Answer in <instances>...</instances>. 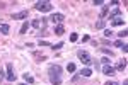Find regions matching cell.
I'll return each instance as SVG.
<instances>
[{"label": "cell", "instance_id": "8", "mask_svg": "<svg viewBox=\"0 0 128 85\" xmlns=\"http://www.w3.org/2000/svg\"><path fill=\"white\" fill-rule=\"evenodd\" d=\"M125 68H126V60H125V58H121V60L118 61V65H116L114 70H116V72H123Z\"/></svg>", "mask_w": 128, "mask_h": 85}, {"label": "cell", "instance_id": "7", "mask_svg": "<svg viewBox=\"0 0 128 85\" xmlns=\"http://www.w3.org/2000/svg\"><path fill=\"white\" fill-rule=\"evenodd\" d=\"M51 20H53V22H60V24H62V22L65 20V15H63V14H60V12H56V14H53V15H51Z\"/></svg>", "mask_w": 128, "mask_h": 85}, {"label": "cell", "instance_id": "19", "mask_svg": "<svg viewBox=\"0 0 128 85\" xmlns=\"http://www.w3.org/2000/svg\"><path fill=\"white\" fill-rule=\"evenodd\" d=\"M77 39H79V34H77V32H72V34H70V41H72V43H75Z\"/></svg>", "mask_w": 128, "mask_h": 85}, {"label": "cell", "instance_id": "6", "mask_svg": "<svg viewBox=\"0 0 128 85\" xmlns=\"http://www.w3.org/2000/svg\"><path fill=\"white\" fill-rule=\"evenodd\" d=\"M102 73H104V75H114L116 70H114L111 65H102Z\"/></svg>", "mask_w": 128, "mask_h": 85}, {"label": "cell", "instance_id": "4", "mask_svg": "<svg viewBox=\"0 0 128 85\" xmlns=\"http://www.w3.org/2000/svg\"><path fill=\"white\" fill-rule=\"evenodd\" d=\"M29 14H28V10H20V12H16V14H12L10 17L14 20H22V19H26Z\"/></svg>", "mask_w": 128, "mask_h": 85}, {"label": "cell", "instance_id": "17", "mask_svg": "<svg viewBox=\"0 0 128 85\" xmlns=\"http://www.w3.org/2000/svg\"><path fill=\"white\" fill-rule=\"evenodd\" d=\"M67 70H68V73H74V72L77 70V66H75V63H68V66H67Z\"/></svg>", "mask_w": 128, "mask_h": 85}, {"label": "cell", "instance_id": "27", "mask_svg": "<svg viewBox=\"0 0 128 85\" xmlns=\"http://www.w3.org/2000/svg\"><path fill=\"white\" fill-rule=\"evenodd\" d=\"M126 34H128L126 31H120V38H125V36H126Z\"/></svg>", "mask_w": 128, "mask_h": 85}, {"label": "cell", "instance_id": "11", "mask_svg": "<svg viewBox=\"0 0 128 85\" xmlns=\"http://www.w3.org/2000/svg\"><path fill=\"white\" fill-rule=\"evenodd\" d=\"M65 32V27H63V24H58V26H55V34L56 36H62Z\"/></svg>", "mask_w": 128, "mask_h": 85}, {"label": "cell", "instance_id": "28", "mask_svg": "<svg viewBox=\"0 0 128 85\" xmlns=\"http://www.w3.org/2000/svg\"><path fill=\"white\" fill-rule=\"evenodd\" d=\"M94 3H96V5H102V3H104V0H94Z\"/></svg>", "mask_w": 128, "mask_h": 85}, {"label": "cell", "instance_id": "26", "mask_svg": "<svg viewBox=\"0 0 128 85\" xmlns=\"http://www.w3.org/2000/svg\"><path fill=\"white\" fill-rule=\"evenodd\" d=\"M40 46H50L48 41H40Z\"/></svg>", "mask_w": 128, "mask_h": 85}, {"label": "cell", "instance_id": "16", "mask_svg": "<svg viewBox=\"0 0 128 85\" xmlns=\"http://www.w3.org/2000/svg\"><path fill=\"white\" fill-rule=\"evenodd\" d=\"M28 29H29V22H24V24H22V27H20V34H26V32H28Z\"/></svg>", "mask_w": 128, "mask_h": 85}, {"label": "cell", "instance_id": "20", "mask_svg": "<svg viewBox=\"0 0 128 85\" xmlns=\"http://www.w3.org/2000/svg\"><path fill=\"white\" fill-rule=\"evenodd\" d=\"M31 26H32V27H36V29H40V26H41V22L38 19H34L32 20V22H31Z\"/></svg>", "mask_w": 128, "mask_h": 85}, {"label": "cell", "instance_id": "25", "mask_svg": "<svg viewBox=\"0 0 128 85\" xmlns=\"http://www.w3.org/2000/svg\"><path fill=\"white\" fill-rule=\"evenodd\" d=\"M109 3H111V5H114V7H118V5H120V2H118V0H111Z\"/></svg>", "mask_w": 128, "mask_h": 85}, {"label": "cell", "instance_id": "15", "mask_svg": "<svg viewBox=\"0 0 128 85\" xmlns=\"http://www.w3.org/2000/svg\"><path fill=\"white\" fill-rule=\"evenodd\" d=\"M22 78H24V80H26L28 84H32V82H34V78H32L29 73H24V75H22Z\"/></svg>", "mask_w": 128, "mask_h": 85}, {"label": "cell", "instance_id": "32", "mask_svg": "<svg viewBox=\"0 0 128 85\" xmlns=\"http://www.w3.org/2000/svg\"><path fill=\"white\" fill-rule=\"evenodd\" d=\"M2 78H4V70L0 68V82H2Z\"/></svg>", "mask_w": 128, "mask_h": 85}, {"label": "cell", "instance_id": "10", "mask_svg": "<svg viewBox=\"0 0 128 85\" xmlns=\"http://www.w3.org/2000/svg\"><path fill=\"white\" fill-rule=\"evenodd\" d=\"M123 24H125L123 17H116V19H111V26H123Z\"/></svg>", "mask_w": 128, "mask_h": 85}, {"label": "cell", "instance_id": "1", "mask_svg": "<svg viewBox=\"0 0 128 85\" xmlns=\"http://www.w3.org/2000/svg\"><path fill=\"white\" fill-rule=\"evenodd\" d=\"M48 77H50V82L53 85H60L62 84V66L51 65L48 68Z\"/></svg>", "mask_w": 128, "mask_h": 85}, {"label": "cell", "instance_id": "22", "mask_svg": "<svg viewBox=\"0 0 128 85\" xmlns=\"http://www.w3.org/2000/svg\"><path fill=\"white\" fill-rule=\"evenodd\" d=\"M63 44H65V43H56V44H51V48H53V49H60Z\"/></svg>", "mask_w": 128, "mask_h": 85}, {"label": "cell", "instance_id": "33", "mask_svg": "<svg viewBox=\"0 0 128 85\" xmlns=\"http://www.w3.org/2000/svg\"><path fill=\"white\" fill-rule=\"evenodd\" d=\"M123 85H128V80H125V82H123Z\"/></svg>", "mask_w": 128, "mask_h": 85}, {"label": "cell", "instance_id": "29", "mask_svg": "<svg viewBox=\"0 0 128 85\" xmlns=\"http://www.w3.org/2000/svg\"><path fill=\"white\" fill-rule=\"evenodd\" d=\"M111 34H113V32H111V31H109V29H108V31H104V36H106V38H109V36H111Z\"/></svg>", "mask_w": 128, "mask_h": 85}, {"label": "cell", "instance_id": "23", "mask_svg": "<svg viewBox=\"0 0 128 85\" xmlns=\"http://www.w3.org/2000/svg\"><path fill=\"white\" fill-rule=\"evenodd\" d=\"M102 53H104V55H109V56H113V51L108 49V48H102Z\"/></svg>", "mask_w": 128, "mask_h": 85}, {"label": "cell", "instance_id": "2", "mask_svg": "<svg viewBox=\"0 0 128 85\" xmlns=\"http://www.w3.org/2000/svg\"><path fill=\"white\" fill-rule=\"evenodd\" d=\"M36 10H40V12H51L53 10V3L48 2V0H40V2H36Z\"/></svg>", "mask_w": 128, "mask_h": 85}, {"label": "cell", "instance_id": "12", "mask_svg": "<svg viewBox=\"0 0 128 85\" xmlns=\"http://www.w3.org/2000/svg\"><path fill=\"white\" fill-rule=\"evenodd\" d=\"M108 12H109V7H108V5H102V9H101V14H99V17H101V19H106Z\"/></svg>", "mask_w": 128, "mask_h": 85}, {"label": "cell", "instance_id": "13", "mask_svg": "<svg viewBox=\"0 0 128 85\" xmlns=\"http://www.w3.org/2000/svg\"><path fill=\"white\" fill-rule=\"evenodd\" d=\"M0 32L7 36V34L10 32V27H9V24H0Z\"/></svg>", "mask_w": 128, "mask_h": 85}, {"label": "cell", "instance_id": "34", "mask_svg": "<svg viewBox=\"0 0 128 85\" xmlns=\"http://www.w3.org/2000/svg\"><path fill=\"white\" fill-rule=\"evenodd\" d=\"M19 85H26V84H19Z\"/></svg>", "mask_w": 128, "mask_h": 85}, {"label": "cell", "instance_id": "30", "mask_svg": "<svg viewBox=\"0 0 128 85\" xmlns=\"http://www.w3.org/2000/svg\"><path fill=\"white\" fill-rule=\"evenodd\" d=\"M123 44H125V43H121V41H116V43H114V46H118V48H121Z\"/></svg>", "mask_w": 128, "mask_h": 85}, {"label": "cell", "instance_id": "14", "mask_svg": "<svg viewBox=\"0 0 128 85\" xmlns=\"http://www.w3.org/2000/svg\"><path fill=\"white\" fill-rule=\"evenodd\" d=\"M79 73H80V77H90L92 75V70L90 68H82Z\"/></svg>", "mask_w": 128, "mask_h": 85}, {"label": "cell", "instance_id": "3", "mask_svg": "<svg viewBox=\"0 0 128 85\" xmlns=\"http://www.w3.org/2000/svg\"><path fill=\"white\" fill-rule=\"evenodd\" d=\"M77 56H79V60L84 65H92V56L89 55L86 49H79V51H77Z\"/></svg>", "mask_w": 128, "mask_h": 85}, {"label": "cell", "instance_id": "9", "mask_svg": "<svg viewBox=\"0 0 128 85\" xmlns=\"http://www.w3.org/2000/svg\"><path fill=\"white\" fill-rule=\"evenodd\" d=\"M116 17H121V10L116 7L113 12H109V19H116Z\"/></svg>", "mask_w": 128, "mask_h": 85}, {"label": "cell", "instance_id": "24", "mask_svg": "<svg viewBox=\"0 0 128 85\" xmlns=\"http://www.w3.org/2000/svg\"><path fill=\"white\" fill-rule=\"evenodd\" d=\"M104 85H120V84H118V82H114V80H108Z\"/></svg>", "mask_w": 128, "mask_h": 85}, {"label": "cell", "instance_id": "18", "mask_svg": "<svg viewBox=\"0 0 128 85\" xmlns=\"http://www.w3.org/2000/svg\"><path fill=\"white\" fill-rule=\"evenodd\" d=\"M104 24H106L104 19H99L98 22H96V29H102V27H104Z\"/></svg>", "mask_w": 128, "mask_h": 85}, {"label": "cell", "instance_id": "5", "mask_svg": "<svg viewBox=\"0 0 128 85\" xmlns=\"http://www.w3.org/2000/svg\"><path fill=\"white\" fill-rule=\"evenodd\" d=\"M7 80H9V82H14V80H16V73H14L12 63H9V65H7Z\"/></svg>", "mask_w": 128, "mask_h": 85}, {"label": "cell", "instance_id": "21", "mask_svg": "<svg viewBox=\"0 0 128 85\" xmlns=\"http://www.w3.org/2000/svg\"><path fill=\"white\" fill-rule=\"evenodd\" d=\"M109 61H111V58H108V56H102V60H101L102 65H109Z\"/></svg>", "mask_w": 128, "mask_h": 85}, {"label": "cell", "instance_id": "31", "mask_svg": "<svg viewBox=\"0 0 128 85\" xmlns=\"http://www.w3.org/2000/svg\"><path fill=\"white\" fill-rule=\"evenodd\" d=\"M121 49H123V53H126V51H128V46H126V44H123V46H121Z\"/></svg>", "mask_w": 128, "mask_h": 85}]
</instances>
